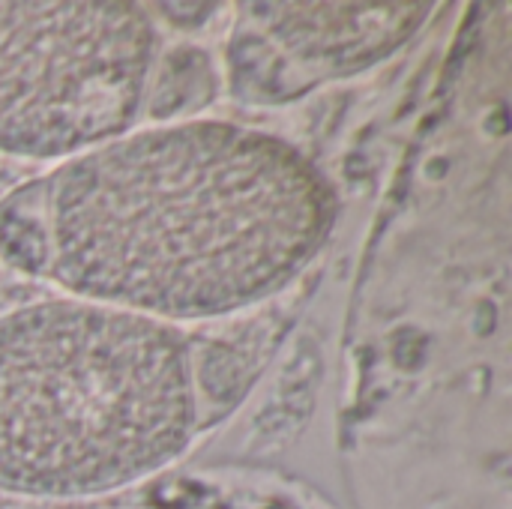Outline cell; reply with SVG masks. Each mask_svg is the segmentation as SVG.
I'll use <instances>...</instances> for the list:
<instances>
[{
    "label": "cell",
    "instance_id": "obj_1",
    "mask_svg": "<svg viewBox=\"0 0 512 509\" xmlns=\"http://www.w3.org/2000/svg\"><path fill=\"white\" fill-rule=\"evenodd\" d=\"M339 216L291 141L231 120L126 132L0 201V255L66 297L162 324L243 312L288 288Z\"/></svg>",
    "mask_w": 512,
    "mask_h": 509
},
{
    "label": "cell",
    "instance_id": "obj_2",
    "mask_svg": "<svg viewBox=\"0 0 512 509\" xmlns=\"http://www.w3.org/2000/svg\"><path fill=\"white\" fill-rule=\"evenodd\" d=\"M201 426L186 336L75 297L0 315V492L78 501L177 462Z\"/></svg>",
    "mask_w": 512,
    "mask_h": 509
},
{
    "label": "cell",
    "instance_id": "obj_3",
    "mask_svg": "<svg viewBox=\"0 0 512 509\" xmlns=\"http://www.w3.org/2000/svg\"><path fill=\"white\" fill-rule=\"evenodd\" d=\"M159 33L126 0H0V153L72 159L138 120Z\"/></svg>",
    "mask_w": 512,
    "mask_h": 509
},
{
    "label": "cell",
    "instance_id": "obj_4",
    "mask_svg": "<svg viewBox=\"0 0 512 509\" xmlns=\"http://www.w3.org/2000/svg\"><path fill=\"white\" fill-rule=\"evenodd\" d=\"M432 3H243L228 63L246 102H285L366 72L402 48Z\"/></svg>",
    "mask_w": 512,
    "mask_h": 509
}]
</instances>
